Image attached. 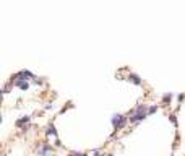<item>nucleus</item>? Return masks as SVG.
I'll list each match as a JSON object with an SVG mask.
<instances>
[{"instance_id":"obj_1","label":"nucleus","mask_w":185,"mask_h":156,"mask_svg":"<svg viewBox=\"0 0 185 156\" xmlns=\"http://www.w3.org/2000/svg\"><path fill=\"white\" fill-rule=\"evenodd\" d=\"M148 106L146 104H140V106H136L135 109H132L130 111V117H128V122H132V124H140L141 120H144L148 117Z\"/></svg>"},{"instance_id":"obj_2","label":"nucleus","mask_w":185,"mask_h":156,"mask_svg":"<svg viewBox=\"0 0 185 156\" xmlns=\"http://www.w3.org/2000/svg\"><path fill=\"white\" fill-rule=\"evenodd\" d=\"M127 120H128V117H125V115H122V114H114L112 119H111V124H112V127H114V132L124 129L125 124H127Z\"/></svg>"},{"instance_id":"obj_3","label":"nucleus","mask_w":185,"mask_h":156,"mask_svg":"<svg viewBox=\"0 0 185 156\" xmlns=\"http://www.w3.org/2000/svg\"><path fill=\"white\" fill-rule=\"evenodd\" d=\"M57 129H55V125L54 124H49V127H47V130H45V137H54V138H57Z\"/></svg>"},{"instance_id":"obj_4","label":"nucleus","mask_w":185,"mask_h":156,"mask_svg":"<svg viewBox=\"0 0 185 156\" xmlns=\"http://www.w3.org/2000/svg\"><path fill=\"white\" fill-rule=\"evenodd\" d=\"M16 78H25V80H30V78H36V77H34V73H33V72H30V70H23V72H20L18 75H16Z\"/></svg>"},{"instance_id":"obj_5","label":"nucleus","mask_w":185,"mask_h":156,"mask_svg":"<svg viewBox=\"0 0 185 156\" xmlns=\"http://www.w3.org/2000/svg\"><path fill=\"white\" fill-rule=\"evenodd\" d=\"M15 85L18 86V88H21V90H30V83H28L25 78H18L15 82Z\"/></svg>"},{"instance_id":"obj_6","label":"nucleus","mask_w":185,"mask_h":156,"mask_svg":"<svg viewBox=\"0 0 185 156\" xmlns=\"http://www.w3.org/2000/svg\"><path fill=\"white\" fill-rule=\"evenodd\" d=\"M52 150H54V146H52V145H49V143H44L42 148L39 150V154H41V156H47V153L52 151Z\"/></svg>"},{"instance_id":"obj_7","label":"nucleus","mask_w":185,"mask_h":156,"mask_svg":"<svg viewBox=\"0 0 185 156\" xmlns=\"http://www.w3.org/2000/svg\"><path fill=\"white\" fill-rule=\"evenodd\" d=\"M31 122V115H23L20 120H16V127H23L25 124H30Z\"/></svg>"},{"instance_id":"obj_8","label":"nucleus","mask_w":185,"mask_h":156,"mask_svg":"<svg viewBox=\"0 0 185 156\" xmlns=\"http://www.w3.org/2000/svg\"><path fill=\"white\" fill-rule=\"evenodd\" d=\"M128 82H133V83H135V85H138V86H140V85L143 83V82H141V78L138 77L136 73H130V75H128Z\"/></svg>"},{"instance_id":"obj_9","label":"nucleus","mask_w":185,"mask_h":156,"mask_svg":"<svg viewBox=\"0 0 185 156\" xmlns=\"http://www.w3.org/2000/svg\"><path fill=\"white\" fill-rule=\"evenodd\" d=\"M172 98H174V94H172L171 91H169V93L163 94V99H161V101H163V104H167V102H171V101H172Z\"/></svg>"},{"instance_id":"obj_10","label":"nucleus","mask_w":185,"mask_h":156,"mask_svg":"<svg viewBox=\"0 0 185 156\" xmlns=\"http://www.w3.org/2000/svg\"><path fill=\"white\" fill-rule=\"evenodd\" d=\"M156 111H158V104H154V106H149V109H148V114H154Z\"/></svg>"},{"instance_id":"obj_11","label":"nucleus","mask_w":185,"mask_h":156,"mask_svg":"<svg viewBox=\"0 0 185 156\" xmlns=\"http://www.w3.org/2000/svg\"><path fill=\"white\" fill-rule=\"evenodd\" d=\"M169 120H171V122L177 127V119H175V115H174V114H171V115H169Z\"/></svg>"},{"instance_id":"obj_12","label":"nucleus","mask_w":185,"mask_h":156,"mask_svg":"<svg viewBox=\"0 0 185 156\" xmlns=\"http://www.w3.org/2000/svg\"><path fill=\"white\" fill-rule=\"evenodd\" d=\"M177 99H179V102H182V101L185 99V94H179V96H177Z\"/></svg>"},{"instance_id":"obj_13","label":"nucleus","mask_w":185,"mask_h":156,"mask_svg":"<svg viewBox=\"0 0 185 156\" xmlns=\"http://www.w3.org/2000/svg\"><path fill=\"white\" fill-rule=\"evenodd\" d=\"M55 146H62V142L59 140V137L55 138Z\"/></svg>"},{"instance_id":"obj_14","label":"nucleus","mask_w":185,"mask_h":156,"mask_svg":"<svg viewBox=\"0 0 185 156\" xmlns=\"http://www.w3.org/2000/svg\"><path fill=\"white\" fill-rule=\"evenodd\" d=\"M92 156H101L99 150H92Z\"/></svg>"},{"instance_id":"obj_15","label":"nucleus","mask_w":185,"mask_h":156,"mask_svg":"<svg viewBox=\"0 0 185 156\" xmlns=\"http://www.w3.org/2000/svg\"><path fill=\"white\" fill-rule=\"evenodd\" d=\"M70 156H86V153H72Z\"/></svg>"},{"instance_id":"obj_16","label":"nucleus","mask_w":185,"mask_h":156,"mask_svg":"<svg viewBox=\"0 0 185 156\" xmlns=\"http://www.w3.org/2000/svg\"><path fill=\"white\" fill-rule=\"evenodd\" d=\"M107 156H114V154H107Z\"/></svg>"},{"instance_id":"obj_17","label":"nucleus","mask_w":185,"mask_h":156,"mask_svg":"<svg viewBox=\"0 0 185 156\" xmlns=\"http://www.w3.org/2000/svg\"><path fill=\"white\" fill-rule=\"evenodd\" d=\"M47 156H52V154H47Z\"/></svg>"}]
</instances>
